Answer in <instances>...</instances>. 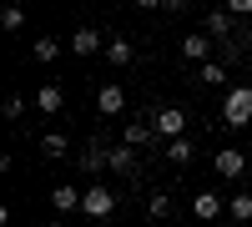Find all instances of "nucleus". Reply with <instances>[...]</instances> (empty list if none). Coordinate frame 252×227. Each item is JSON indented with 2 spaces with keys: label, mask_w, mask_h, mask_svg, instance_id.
I'll return each mask as SVG.
<instances>
[{
  "label": "nucleus",
  "mask_w": 252,
  "mask_h": 227,
  "mask_svg": "<svg viewBox=\"0 0 252 227\" xmlns=\"http://www.w3.org/2000/svg\"><path fill=\"white\" fill-rule=\"evenodd\" d=\"M222 121L227 127H252V86H232L227 91V101H222Z\"/></svg>",
  "instance_id": "obj_1"
},
{
  "label": "nucleus",
  "mask_w": 252,
  "mask_h": 227,
  "mask_svg": "<svg viewBox=\"0 0 252 227\" xmlns=\"http://www.w3.org/2000/svg\"><path fill=\"white\" fill-rule=\"evenodd\" d=\"M81 212L96 217V222H106V217L116 212V192H111V187H91V192H86V202H81Z\"/></svg>",
  "instance_id": "obj_2"
},
{
  "label": "nucleus",
  "mask_w": 252,
  "mask_h": 227,
  "mask_svg": "<svg viewBox=\"0 0 252 227\" xmlns=\"http://www.w3.org/2000/svg\"><path fill=\"white\" fill-rule=\"evenodd\" d=\"M152 127H157V136H166V141H182V131H187V111H182V106H161Z\"/></svg>",
  "instance_id": "obj_3"
},
{
  "label": "nucleus",
  "mask_w": 252,
  "mask_h": 227,
  "mask_svg": "<svg viewBox=\"0 0 252 227\" xmlns=\"http://www.w3.org/2000/svg\"><path fill=\"white\" fill-rule=\"evenodd\" d=\"M212 167H217V177H227V182H237V177L247 172V157H242L237 147H227V152H217V162H212Z\"/></svg>",
  "instance_id": "obj_4"
},
{
  "label": "nucleus",
  "mask_w": 252,
  "mask_h": 227,
  "mask_svg": "<svg viewBox=\"0 0 252 227\" xmlns=\"http://www.w3.org/2000/svg\"><path fill=\"white\" fill-rule=\"evenodd\" d=\"M96 111H101V116H121V111H126V91L116 86V81L96 91Z\"/></svg>",
  "instance_id": "obj_5"
},
{
  "label": "nucleus",
  "mask_w": 252,
  "mask_h": 227,
  "mask_svg": "<svg viewBox=\"0 0 252 227\" xmlns=\"http://www.w3.org/2000/svg\"><path fill=\"white\" fill-rule=\"evenodd\" d=\"M35 106H40V111H46V116H56L61 106H66V91H61V86H56V81H46V86H40V91H35Z\"/></svg>",
  "instance_id": "obj_6"
},
{
  "label": "nucleus",
  "mask_w": 252,
  "mask_h": 227,
  "mask_svg": "<svg viewBox=\"0 0 252 227\" xmlns=\"http://www.w3.org/2000/svg\"><path fill=\"white\" fill-rule=\"evenodd\" d=\"M207 35L227 46V40H232V10H212V15H207Z\"/></svg>",
  "instance_id": "obj_7"
},
{
  "label": "nucleus",
  "mask_w": 252,
  "mask_h": 227,
  "mask_svg": "<svg viewBox=\"0 0 252 227\" xmlns=\"http://www.w3.org/2000/svg\"><path fill=\"white\" fill-rule=\"evenodd\" d=\"M207 51H212V35H197V31H192V35L182 40V56H187V61H202V66H207Z\"/></svg>",
  "instance_id": "obj_8"
},
{
  "label": "nucleus",
  "mask_w": 252,
  "mask_h": 227,
  "mask_svg": "<svg viewBox=\"0 0 252 227\" xmlns=\"http://www.w3.org/2000/svg\"><path fill=\"white\" fill-rule=\"evenodd\" d=\"M101 46H106V40H101L91 26H81V31L71 35V51H76V56H91V51H101Z\"/></svg>",
  "instance_id": "obj_9"
},
{
  "label": "nucleus",
  "mask_w": 252,
  "mask_h": 227,
  "mask_svg": "<svg viewBox=\"0 0 252 227\" xmlns=\"http://www.w3.org/2000/svg\"><path fill=\"white\" fill-rule=\"evenodd\" d=\"M81 202H86V192H76V187H56V192H51V207H56V212H76Z\"/></svg>",
  "instance_id": "obj_10"
},
{
  "label": "nucleus",
  "mask_w": 252,
  "mask_h": 227,
  "mask_svg": "<svg viewBox=\"0 0 252 227\" xmlns=\"http://www.w3.org/2000/svg\"><path fill=\"white\" fill-rule=\"evenodd\" d=\"M192 212H197L202 222H212V217L222 212V197H217V192H197V197H192Z\"/></svg>",
  "instance_id": "obj_11"
},
{
  "label": "nucleus",
  "mask_w": 252,
  "mask_h": 227,
  "mask_svg": "<svg viewBox=\"0 0 252 227\" xmlns=\"http://www.w3.org/2000/svg\"><path fill=\"white\" fill-rule=\"evenodd\" d=\"M152 136H157V127H146V121H131V127H126V147H152Z\"/></svg>",
  "instance_id": "obj_12"
},
{
  "label": "nucleus",
  "mask_w": 252,
  "mask_h": 227,
  "mask_svg": "<svg viewBox=\"0 0 252 227\" xmlns=\"http://www.w3.org/2000/svg\"><path fill=\"white\" fill-rule=\"evenodd\" d=\"M106 56H111V66H131V40L111 35V40H106Z\"/></svg>",
  "instance_id": "obj_13"
},
{
  "label": "nucleus",
  "mask_w": 252,
  "mask_h": 227,
  "mask_svg": "<svg viewBox=\"0 0 252 227\" xmlns=\"http://www.w3.org/2000/svg\"><path fill=\"white\" fill-rule=\"evenodd\" d=\"M197 81H202V86H222L227 66H222V61H207V66H197Z\"/></svg>",
  "instance_id": "obj_14"
},
{
  "label": "nucleus",
  "mask_w": 252,
  "mask_h": 227,
  "mask_svg": "<svg viewBox=\"0 0 252 227\" xmlns=\"http://www.w3.org/2000/svg\"><path fill=\"white\" fill-rule=\"evenodd\" d=\"M106 167H111V172H131V167H136L131 147H116V152H106Z\"/></svg>",
  "instance_id": "obj_15"
},
{
  "label": "nucleus",
  "mask_w": 252,
  "mask_h": 227,
  "mask_svg": "<svg viewBox=\"0 0 252 227\" xmlns=\"http://www.w3.org/2000/svg\"><path fill=\"white\" fill-rule=\"evenodd\" d=\"M227 207H232V217H237V222L247 227V222H252V192H237L232 202H227Z\"/></svg>",
  "instance_id": "obj_16"
},
{
  "label": "nucleus",
  "mask_w": 252,
  "mask_h": 227,
  "mask_svg": "<svg viewBox=\"0 0 252 227\" xmlns=\"http://www.w3.org/2000/svg\"><path fill=\"white\" fill-rule=\"evenodd\" d=\"M146 217H152V222H166V217H172V202H166L161 192H152V202H146Z\"/></svg>",
  "instance_id": "obj_17"
},
{
  "label": "nucleus",
  "mask_w": 252,
  "mask_h": 227,
  "mask_svg": "<svg viewBox=\"0 0 252 227\" xmlns=\"http://www.w3.org/2000/svg\"><path fill=\"white\" fill-rule=\"evenodd\" d=\"M31 51H35V61H56V56H61V40H56V35H40Z\"/></svg>",
  "instance_id": "obj_18"
},
{
  "label": "nucleus",
  "mask_w": 252,
  "mask_h": 227,
  "mask_svg": "<svg viewBox=\"0 0 252 227\" xmlns=\"http://www.w3.org/2000/svg\"><path fill=\"white\" fill-rule=\"evenodd\" d=\"M40 152H46V157H66V136H61V131H46V136H40Z\"/></svg>",
  "instance_id": "obj_19"
},
{
  "label": "nucleus",
  "mask_w": 252,
  "mask_h": 227,
  "mask_svg": "<svg viewBox=\"0 0 252 227\" xmlns=\"http://www.w3.org/2000/svg\"><path fill=\"white\" fill-rule=\"evenodd\" d=\"M166 162H192V141H166Z\"/></svg>",
  "instance_id": "obj_20"
},
{
  "label": "nucleus",
  "mask_w": 252,
  "mask_h": 227,
  "mask_svg": "<svg viewBox=\"0 0 252 227\" xmlns=\"http://www.w3.org/2000/svg\"><path fill=\"white\" fill-rule=\"evenodd\" d=\"M20 20H26V15H20V10H15V5H10V10H5V15H0V26H5V31H15V26H20Z\"/></svg>",
  "instance_id": "obj_21"
},
{
  "label": "nucleus",
  "mask_w": 252,
  "mask_h": 227,
  "mask_svg": "<svg viewBox=\"0 0 252 227\" xmlns=\"http://www.w3.org/2000/svg\"><path fill=\"white\" fill-rule=\"evenodd\" d=\"M46 227H61V222H46Z\"/></svg>",
  "instance_id": "obj_22"
}]
</instances>
